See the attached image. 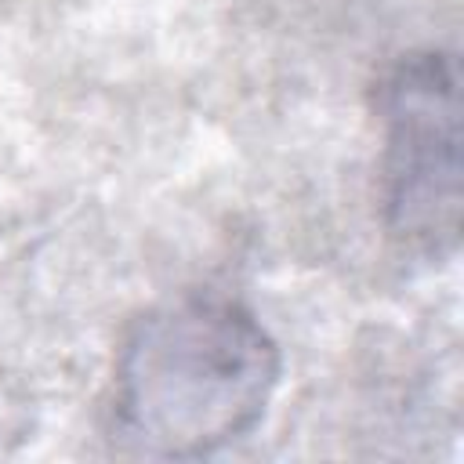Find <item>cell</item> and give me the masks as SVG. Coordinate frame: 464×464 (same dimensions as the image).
I'll return each mask as SVG.
<instances>
[{
	"instance_id": "6da1fadb",
	"label": "cell",
	"mask_w": 464,
	"mask_h": 464,
	"mask_svg": "<svg viewBox=\"0 0 464 464\" xmlns=\"http://www.w3.org/2000/svg\"><path fill=\"white\" fill-rule=\"evenodd\" d=\"M272 384L261 330L214 304L178 308L141 330L123 366V413L138 439L196 453L243 431Z\"/></svg>"
},
{
	"instance_id": "7a4b0ae2",
	"label": "cell",
	"mask_w": 464,
	"mask_h": 464,
	"mask_svg": "<svg viewBox=\"0 0 464 464\" xmlns=\"http://www.w3.org/2000/svg\"><path fill=\"white\" fill-rule=\"evenodd\" d=\"M392 210L406 236H453L457 228V80L446 62L402 69L388 105Z\"/></svg>"
}]
</instances>
